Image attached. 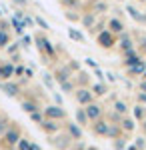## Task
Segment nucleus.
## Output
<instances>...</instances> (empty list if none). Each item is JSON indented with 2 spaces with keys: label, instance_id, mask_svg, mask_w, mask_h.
<instances>
[{
  "label": "nucleus",
  "instance_id": "nucleus-51",
  "mask_svg": "<svg viewBox=\"0 0 146 150\" xmlns=\"http://www.w3.org/2000/svg\"><path fill=\"white\" fill-rule=\"evenodd\" d=\"M54 100H56V104L60 106V102H62V96H60V94H54Z\"/></svg>",
  "mask_w": 146,
  "mask_h": 150
},
{
  "label": "nucleus",
  "instance_id": "nucleus-34",
  "mask_svg": "<svg viewBox=\"0 0 146 150\" xmlns=\"http://www.w3.org/2000/svg\"><path fill=\"white\" fill-rule=\"evenodd\" d=\"M16 148H18V150H28V148H30V140L20 138V140H18V144H16Z\"/></svg>",
  "mask_w": 146,
  "mask_h": 150
},
{
  "label": "nucleus",
  "instance_id": "nucleus-24",
  "mask_svg": "<svg viewBox=\"0 0 146 150\" xmlns=\"http://www.w3.org/2000/svg\"><path fill=\"white\" fill-rule=\"evenodd\" d=\"M114 112L120 116H126L128 114V104L124 102V100H114Z\"/></svg>",
  "mask_w": 146,
  "mask_h": 150
},
{
  "label": "nucleus",
  "instance_id": "nucleus-28",
  "mask_svg": "<svg viewBox=\"0 0 146 150\" xmlns=\"http://www.w3.org/2000/svg\"><path fill=\"white\" fill-rule=\"evenodd\" d=\"M10 124H12L10 118H6V116H2V118H0V138L6 134V130L10 128Z\"/></svg>",
  "mask_w": 146,
  "mask_h": 150
},
{
  "label": "nucleus",
  "instance_id": "nucleus-38",
  "mask_svg": "<svg viewBox=\"0 0 146 150\" xmlns=\"http://www.w3.org/2000/svg\"><path fill=\"white\" fill-rule=\"evenodd\" d=\"M136 98H138V104H142V106L146 104V92H138V96H136Z\"/></svg>",
  "mask_w": 146,
  "mask_h": 150
},
{
  "label": "nucleus",
  "instance_id": "nucleus-48",
  "mask_svg": "<svg viewBox=\"0 0 146 150\" xmlns=\"http://www.w3.org/2000/svg\"><path fill=\"white\" fill-rule=\"evenodd\" d=\"M24 74H26V78H32V76H34L32 68H26V70H24Z\"/></svg>",
  "mask_w": 146,
  "mask_h": 150
},
{
  "label": "nucleus",
  "instance_id": "nucleus-58",
  "mask_svg": "<svg viewBox=\"0 0 146 150\" xmlns=\"http://www.w3.org/2000/svg\"><path fill=\"white\" fill-rule=\"evenodd\" d=\"M140 2H146V0H140Z\"/></svg>",
  "mask_w": 146,
  "mask_h": 150
},
{
  "label": "nucleus",
  "instance_id": "nucleus-2",
  "mask_svg": "<svg viewBox=\"0 0 146 150\" xmlns=\"http://www.w3.org/2000/svg\"><path fill=\"white\" fill-rule=\"evenodd\" d=\"M18 140H20V126H16L12 122L10 128L6 130V134L2 136V144H4V148H12L18 144Z\"/></svg>",
  "mask_w": 146,
  "mask_h": 150
},
{
  "label": "nucleus",
  "instance_id": "nucleus-36",
  "mask_svg": "<svg viewBox=\"0 0 146 150\" xmlns=\"http://www.w3.org/2000/svg\"><path fill=\"white\" fill-rule=\"evenodd\" d=\"M42 76H44V84H46V88H50V90H52V84H54V80H52V76H50L48 72H44Z\"/></svg>",
  "mask_w": 146,
  "mask_h": 150
},
{
  "label": "nucleus",
  "instance_id": "nucleus-47",
  "mask_svg": "<svg viewBox=\"0 0 146 150\" xmlns=\"http://www.w3.org/2000/svg\"><path fill=\"white\" fill-rule=\"evenodd\" d=\"M22 44L24 46H30V36H22Z\"/></svg>",
  "mask_w": 146,
  "mask_h": 150
},
{
  "label": "nucleus",
  "instance_id": "nucleus-33",
  "mask_svg": "<svg viewBox=\"0 0 146 150\" xmlns=\"http://www.w3.org/2000/svg\"><path fill=\"white\" fill-rule=\"evenodd\" d=\"M34 24H38L42 30H50V24L46 22L44 18H40V16H34Z\"/></svg>",
  "mask_w": 146,
  "mask_h": 150
},
{
  "label": "nucleus",
  "instance_id": "nucleus-17",
  "mask_svg": "<svg viewBox=\"0 0 146 150\" xmlns=\"http://www.w3.org/2000/svg\"><path fill=\"white\" fill-rule=\"evenodd\" d=\"M144 72H146V60H140L138 64L128 68V74L130 76H144Z\"/></svg>",
  "mask_w": 146,
  "mask_h": 150
},
{
  "label": "nucleus",
  "instance_id": "nucleus-21",
  "mask_svg": "<svg viewBox=\"0 0 146 150\" xmlns=\"http://www.w3.org/2000/svg\"><path fill=\"white\" fill-rule=\"evenodd\" d=\"M132 114H134V120H138V122H144V120H146V106H142V104H136L134 108H132Z\"/></svg>",
  "mask_w": 146,
  "mask_h": 150
},
{
  "label": "nucleus",
  "instance_id": "nucleus-23",
  "mask_svg": "<svg viewBox=\"0 0 146 150\" xmlns=\"http://www.w3.org/2000/svg\"><path fill=\"white\" fill-rule=\"evenodd\" d=\"M10 24H12V28L16 30V34H18V36H24V28H26V24H24V20H18L16 16H12Z\"/></svg>",
  "mask_w": 146,
  "mask_h": 150
},
{
  "label": "nucleus",
  "instance_id": "nucleus-18",
  "mask_svg": "<svg viewBox=\"0 0 146 150\" xmlns=\"http://www.w3.org/2000/svg\"><path fill=\"white\" fill-rule=\"evenodd\" d=\"M74 116H76V124H78L80 128H84V126L90 124V120H88V116H86V110H84V108H78Z\"/></svg>",
  "mask_w": 146,
  "mask_h": 150
},
{
  "label": "nucleus",
  "instance_id": "nucleus-31",
  "mask_svg": "<svg viewBox=\"0 0 146 150\" xmlns=\"http://www.w3.org/2000/svg\"><path fill=\"white\" fill-rule=\"evenodd\" d=\"M106 10H108V4H106L104 0H100V2H96V4H94V14H96V16L102 14V12H106Z\"/></svg>",
  "mask_w": 146,
  "mask_h": 150
},
{
  "label": "nucleus",
  "instance_id": "nucleus-22",
  "mask_svg": "<svg viewBox=\"0 0 146 150\" xmlns=\"http://www.w3.org/2000/svg\"><path fill=\"white\" fill-rule=\"evenodd\" d=\"M120 128H122V132H132V130L136 128L134 118H128V116H124L122 120H120Z\"/></svg>",
  "mask_w": 146,
  "mask_h": 150
},
{
  "label": "nucleus",
  "instance_id": "nucleus-50",
  "mask_svg": "<svg viewBox=\"0 0 146 150\" xmlns=\"http://www.w3.org/2000/svg\"><path fill=\"white\" fill-rule=\"evenodd\" d=\"M28 150H42V148H40L38 144H34V142H30V148H28Z\"/></svg>",
  "mask_w": 146,
  "mask_h": 150
},
{
  "label": "nucleus",
  "instance_id": "nucleus-46",
  "mask_svg": "<svg viewBox=\"0 0 146 150\" xmlns=\"http://www.w3.org/2000/svg\"><path fill=\"white\" fill-rule=\"evenodd\" d=\"M138 88H140V92H146V78H142V80H140Z\"/></svg>",
  "mask_w": 146,
  "mask_h": 150
},
{
  "label": "nucleus",
  "instance_id": "nucleus-30",
  "mask_svg": "<svg viewBox=\"0 0 146 150\" xmlns=\"http://www.w3.org/2000/svg\"><path fill=\"white\" fill-rule=\"evenodd\" d=\"M30 120H32V122H36V124L40 126V124L44 122V114H42V110H36V112H32V114H30Z\"/></svg>",
  "mask_w": 146,
  "mask_h": 150
},
{
  "label": "nucleus",
  "instance_id": "nucleus-53",
  "mask_svg": "<svg viewBox=\"0 0 146 150\" xmlns=\"http://www.w3.org/2000/svg\"><path fill=\"white\" fill-rule=\"evenodd\" d=\"M142 132H144V136H146V120L142 122Z\"/></svg>",
  "mask_w": 146,
  "mask_h": 150
},
{
  "label": "nucleus",
  "instance_id": "nucleus-42",
  "mask_svg": "<svg viewBox=\"0 0 146 150\" xmlns=\"http://www.w3.org/2000/svg\"><path fill=\"white\" fill-rule=\"evenodd\" d=\"M22 20H24V24H26V26H34V18H30V16H24Z\"/></svg>",
  "mask_w": 146,
  "mask_h": 150
},
{
  "label": "nucleus",
  "instance_id": "nucleus-6",
  "mask_svg": "<svg viewBox=\"0 0 146 150\" xmlns=\"http://www.w3.org/2000/svg\"><path fill=\"white\" fill-rule=\"evenodd\" d=\"M0 90L6 94V96H10V98H16L20 94V84L18 82H10V80L0 82Z\"/></svg>",
  "mask_w": 146,
  "mask_h": 150
},
{
  "label": "nucleus",
  "instance_id": "nucleus-43",
  "mask_svg": "<svg viewBox=\"0 0 146 150\" xmlns=\"http://www.w3.org/2000/svg\"><path fill=\"white\" fill-rule=\"evenodd\" d=\"M14 4H18V6H28L30 4V0H12Z\"/></svg>",
  "mask_w": 146,
  "mask_h": 150
},
{
  "label": "nucleus",
  "instance_id": "nucleus-45",
  "mask_svg": "<svg viewBox=\"0 0 146 150\" xmlns=\"http://www.w3.org/2000/svg\"><path fill=\"white\" fill-rule=\"evenodd\" d=\"M18 44H20V42H16V44H12V46H8V48H6V50H8L10 54H14V52L18 50Z\"/></svg>",
  "mask_w": 146,
  "mask_h": 150
},
{
  "label": "nucleus",
  "instance_id": "nucleus-39",
  "mask_svg": "<svg viewBox=\"0 0 146 150\" xmlns=\"http://www.w3.org/2000/svg\"><path fill=\"white\" fill-rule=\"evenodd\" d=\"M144 144H146V140H144V138H138V140H136V144H134V146H136L138 150H144Z\"/></svg>",
  "mask_w": 146,
  "mask_h": 150
},
{
  "label": "nucleus",
  "instance_id": "nucleus-37",
  "mask_svg": "<svg viewBox=\"0 0 146 150\" xmlns=\"http://www.w3.org/2000/svg\"><path fill=\"white\" fill-rule=\"evenodd\" d=\"M24 70H26V68H24L22 64H18V66H14V76H22V74H24Z\"/></svg>",
  "mask_w": 146,
  "mask_h": 150
},
{
  "label": "nucleus",
  "instance_id": "nucleus-20",
  "mask_svg": "<svg viewBox=\"0 0 146 150\" xmlns=\"http://www.w3.org/2000/svg\"><path fill=\"white\" fill-rule=\"evenodd\" d=\"M22 110L28 112V114H32L36 110H42V108H40V104L36 102V100H22Z\"/></svg>",
  "mask_w": 146,
  "mask_h": 150
},
{
  "label": "nucleus",
  "instance_id": "nucleus-57",
  "mask_svg": "<svg viewBox=\"0 0 146 150\" xmlns=\"http://www.w3.org/2000/svg\"><path fill=\"white\" fill-rule=\"evenodd\" d=\"M92 2H94V4H96V2H100V0H92Z\"/></svg>",
  "mask_w": 146,
  "mask_h": 150
},
{
  "label": "nucleus",
  "instance_id": "nucleus-49",
  "mask_svg": "<svg viewBox=\"0 0 146 150\" xmlns=\"http://www.w3.org/2000/svg\"><path fill=\"white\" fill-rule=\"evenodd\" d=\"M106 76H108V80H110V82H116V74H112V72H106Z\"/></svg>",
  "mask_w": 146,
  "mask_h": 150
},
{
  "label": "nucleus",
  "instance_id": "nucleus-44",
  "mask_svg": "<svg viewBox=\"0 0 146 150\" xmlns=\"http://www.w3.org/2000/svg\"><path fill=\"white\" fill-rule=\"evenodd\" d=\"M94 74L98 76V82H104V74H102V70H100V68H96V70H94Z\"/></svg>",
  "mask_w": 146,
  "mask_h": 150
},
{
  "label": "nucleus",
  "instance_id": "nucleus-41",
  "mask_svg": "<svg viewBox=\"0 0 146 150\" xmlns=\"http://www.w3.org/2000/svg\"><path fill=\"white\" fill-rule=\"evenodd\" d=\"M66 18H68V20H80L78 14H72V12H68V10H66Z\"/></svg>",
  "mask_w": 146,
  "mask_h": 150
},
{
  "label": "nucleus",
  "instance_id": "nucleus-59",
  "mask_svg": "<svg viewBox=\"0 0 146 150\" xmlns=\"http://www.w3.org/2000/svg\"><path fill=\"white\" fill-rule=\"evenodd\" d=\"M60 2H62V0H60Z\"/></svg>",
  "mask_w": 146,
  "mask_h": 150
},
{
  "label": "nucleus",
  "instance_id": "nucleus-1",
  "mask_svg": "<svg viewBox=\"0 0 146 150\" xmlns=\"http://www.w3.org/2000/svg\"><path fill=\"white\" fill-rule=\"evenodd\" d=\"M34 40L38 42L36 46H38V50H40L46 58H50V60H54V58H56V50H54L52 42H50L44 34H34Z\"/></svg>",
  "mask_w": 146,
  "mask_h": 150
},
{
  "label": "nucleus",
  "instance_id": "nucleus-52",
  "mask_svg": "<svg viewBox=\"0 0 146 150\" xmlns=\"http://www.w3.org/2000/svg\"><path fill=\"white\" fill-rule=\"evenodd\" d=\"M126 150H138V148H136L134 144H130V146H126Z\"/></svg>",
  "mask_w": 146,
  "mask_h": 150
},
{
  "label": "nucleus",
  "instance_id": "nucleus-32",
  "mask_svg": "<svg viewBox=\"0 0 146 150\" xmlns=\"http://www.w3.org/2000/svg\"><path fill=\"white\" fill-rule=\"evenodd\" d=\"M60 88H62V92L64 94H70V92H74L76 88H74V82L72 80H68V82H64V84H60Z\"/></svg>",
  "mask_w": 146,
  "mask_h": 150
},
{
  "label": "nucleus",
  "instance_id": "nucleus-26",
  "mask_svg": "<svg viewBox=\"0 0 146 150\" xmlns=\"http://www.w3.org/2000/svg\"><path fill=\"white\" fill-rule=\"evenodd\" d=\"M68 36L74 40V42H80V44H84V34L76 30V28H68Z\"/></svg>",
  "mask_w": 146,
  "mask_h": 150
},
{
  "label": "nucleus",
  "instance_id": "nucleus-55",
  "mask_svg": "<svg viewBox=\"0 0 146 150\" xmlns=\"http://www.w3.org/2000/svg\"><path fill=\"white\" fill-rule=\"evenodd\" d=\"M86 150H98V148H96V146H88Z\"/></svg>",
  "mask_w": 146,
  "mask_h": 150
},
{
  "label": "nucleus",
  "instance_id": "nucleus-25",
  "mask_svg": "<svg viewBox=\"0 0 146 150\" xmlns=\"http://www.w3.org/2000/svg\"><path fill=\"white\" fill-rule=\"evenodd\" d=\"M90 92L94 94V96H104V94L108 92V88H106V84L104 82H96L94 86H92V90Z\"/></svg>",
  "mask_w": 146,
  "mask_h": 150
},
{
  "label": "nucleus",
  "instance_id": "nucleus-3",
  "mask_svg": "<svg viewBox=\"0 0 146 150\" xmlns=\"http://www.w3.org/2000/svg\"><path fill=\"white\" fill-rule=\"evenodd\" d=\"M96 42H98V46L104 48V50H110V48L116 46V42H118V36H114L112 32H108L106 28L96 34Z\"/></svg>",
  "mask_w": 146,
  "mask_h": 150
},
{
  "label": "nucleus",
  "instance_id": "nucleus-14",
  "mask_svg": "<svg viewBox=\"0 0 146 150\" xmlns=\"http://www.w3.org/2000/svg\"><path fill=\"white\" fill-rule=\"evenodd\" d=\"M64 128H66V134L72 140H80V138H82V128H80L76 122H66V126H64Z\"/></svg>",
  "mask_w": 146,
  "mask_h": 150
},
{
  "label": "nucleus",
  "instance_id": "nucleus-19",
  "mask_svg": "<svg viewBox=\"0 0 146 150\" xmlns=\"http://www.w3.org/2000/svg\"><path fill=\"white\" fill-rule=\"evenodd\" d=\"M126 12H128V14L134 18L136 22H140V24H144V22H146V14H142L140 10H136L134 6H130V4H128V6H126Z\"/></svg>",
  "mask_w": 146,
  "mask_h": 150
},
{
  "label": "nucleus",
  "instance_id": "nucleus-27",
  "mask_svg": "<svg viewBox=\"0 0 146 150\" xmlns=\"http://www.w3.org/2000/svg\"><path fill=\"white\" fill-rule=\"evenodd\" d=\"M120 134H122V128L118 126V124H110L108 126V138L116 140V138H120Z\"/></svg>",
  "mask_w": 146,
  "mask_h": 150
},
{
  "label": "nucleus",
  "instance_id": "nucleus-8",
  "mask_svg": "<svg viewBox=\"0 0 146 150\" xmlns=\"http://www.w3.org/2000/svg\"><path fill=\"white\" fill-rule=\"evenodd\" d=\"M84 110H86V116H88L90 122H96L98 118H102V106H100V104L92 102V104H88Z\"/></svg>",
  "mask_w": 146,
  "mask_h": 150
},
{
  "label": "nucleus",
  "instance_id": "nucleus-12",
  "mask_svg": "<svg viewBox=\"0 0 146 150\" xmlns=\"http://www.w3.org/2000/svg\"><path fill=\"white\" fill-rule=\"evenodd\" d=\"M40 128L44 130L48 136H52V134H56V132H60V124H58L56 120H48V118H44V122L40 124Z\"/></svg>",
  "mask_w": 146,
  "mask_h": 150
},
{
  "label": "nucleus",
  "instance_id": "nucleus-16",
  "mask_svg": "<svg viewBox=\"0 0 146 150\" xmlns=\"http://www.w3.org/2000/svg\"><path fill=\"white\" fill-rule=\"evenodd\" d=\"M54 76H56V82H58V84H64V82L72 80V78H70V70H68L66 66H60V68H56Z\"/></svg>",
  "mask_w": 146,
  "mask_h": 150
},
{
  "label": "nucleus",
  "instance_id": "nucleus-29",
  "mask_svg": "<svg viewBox=\"0 0 146 150\" xmlns=\"http://www.w3.org/2000/svg\"><path fill=\"white\" fill-rule=\"evenodd\" d=\"M8 44H10V34L4 32V30H0V50L2 48H8Z\"/></svg>",
  "mask_w": 146,
  "mask_h": 150
},
{
  "label": "nucleus",
  "instance_id": "nucleus-10",
  "mask_svg": "<svg viewBox=\"0 0 146 150\" xmlns=\"http://www.w3.org/2000/svg\"><path fill=\"white\" fill-rule=\"evenodd\" d=\"M106 30H108V32H112L114 36H120L124 32L122 20H118V18H110V20H108V24H106Z\"/></svg>",
  "mask_w": 146,
  "mask_h": 150
},
{
  "label": "nucleus",
  "instance_id": "nucleus-35",
  "mask_svg": "<svg viewBox=\"0 0 146 150\" xmlns=\"http://www.w3.org/2000/svg\"><path fill=\"white\" fill-rule=\"evenodd\" d=\"M124 148H126V140H124L122 136L114 140V150H124Z\"/></svg>",
  "mask_w": 146,
  "mask_h": 150
},
{
  "label": "nucleus",
  "instance_id": "nucleus-40",
  "mask_svg": "<svg viewBox=\"0 0 146 150\" xmlns=\"http://www.w3.org/2000/svg\"><path fill=\"white\" fill-rule=\"evenodd\" d=\"M84 62H86V64H88L90 68H94V70L98 68V64H96V62H94V60H92V58H86V60H84Z\"/></svg>",
  "mask_w": 146,
  "mask_h": 150
},
{
  "label": "nucleus",
  "instance_id": "nucleus-5",
  "mask_svg": "<svg viewBox=\"0 0 146 150\" xmlns=\"http://www.w3.org/2000/svg\"><path fill=\"white\" fill-rule=\"evenodd\" d=\"M74 98L80 106H88V104L94 102V94L90 92L88 88H76L74 90Z\"/></svg>",
  "mask_w": 146,
  "mask_h": 150
},
{
  "label": "nucleus",
  "instance_id": "nucleus-56",
  "mask_svg": "<svg viewBox=\"0 0 146 150\" xmlns=\"http://www.w3.org/2000/svg\"><path fill=\"white\" fill-rule=\"evenodd\" d=\"M144 50H146V36H144Z\"/></svg>",
  "mask_w": 146,
  "mask_h": 150
},
{
  "label": "nucleus",
  "instance_id": "nucleus-13",
  "mask_svg": "<svg viewBox=\"0 0 146 150\" xmlns=\"http://www.w3.org/2000/svg\"><path fill=\"white\" fill-rule=\"evenodd\" d=\"M142 58H140V54L136 52V50H128V52H124V66L126 68H130V66H134V64H138Z\"/></svg>",
  "mask_w": 146,
  "mask_h": 150
},
{
  "label": "nucleus",
  "instance_id": "nucleus-4",
  "mask_svg": "<svg viewBox=\"0 0 146 150\" xmlns=\"http://www.w3.org/2000/svg\"><path fill=\"white\" fill-rule=\"evenodd\" d=\"M42 114H44V118H48V120H66V110L62 108V106H58V104H50V106H46V108H42Z\"/></svg>",
  "mask_w": 146,
  "mask_h": 150
},
{
  "label": "nucleus",
  "instance_id": "nucleus-11",
  "mask_svg": "<svg viewBox=\"0 0 146 150\" xmlns=\"http://www.w3.org/2000/svg\"><path fill=\"white\" fill-rule=\"evenodd\" d=\"M14 76V64L12 62H4L0 64V82H6Z\"/></svg>",
  "mask_w": 146,
  "mask_h": 150
},
{
  "label": "nucleus",
  "instance_id": "nucleus-9",
  "mask_svg": "<svg viewBox=\"0 0 146 150\" xmlns=\"http://www.w3.org/2000/svg\"><path fill=\"white\" fill-rule=\"evenodd\" d=\"M122 52H128V50H134V42H132V36L128 34V32H122V34L118 36V42H116Z\"/></svg>",
  "mask_w": 146,
  "mask_h": 150
},
{
  "label": "nucleus",
  "instance_id": "nucleus-60",
  "mask_svg": "<svg viewBox=\"0 0 146 150\" xmlns=\"http://www.w3.org/2000/svg\"><path fill=\"white\" fill-rule=\"evenodd\" d=\"M144 14H146V12H144Z\"/></svg>",
  "mask_w": 146,
  "mask_h": 150
},
{
  "label": "nucleus",
  "instance_id": "nucleus-7",
  "mask_svg": "<svg viewBox=\"0 0 146 150\" xmlns=\"http://www.w3.org/2000/svg\"><path fill=\"white\" fill-rule=\"evenodd\" d=\"M108 126H110L108 120L98 118L96 122H92V132H94L96 136H108Z\"/></svg>",
  "mask_w": 146,
  "mask_h": 150
},
{
  "label": "nucleus",
  "instance_id": "nucleus-54",
  "mask_svg": "<svg viewBox=\"0 0 146 150\" xmlns=\"http://www.w3.org/2000/svg\"><path fill=\"white\" fill-rule=\"evenodd\" d=\"M68 150H82V146H80V144H76L74 148H68Z\"/></svg>",
  "mask_w": 146,
  "mask_h": 150
},
{
  "label": "nucleus",
  "instance_id": "nucleus-15",
  "mask_svg": "<svg viewBox=\"0 0 146 150\" xmlns=\"http://www.w3.org/2000/svg\"><path fill=\"white\" fill-rule=\"evenodd\" d=\"M96 18H98V16H96L94 12H84V14L80 16V22L84 24V28H88V30H92V28L96 26Z\"/></svg>",
  "mask_w": 146,
  "mask_h": 150
}]
</instances>
